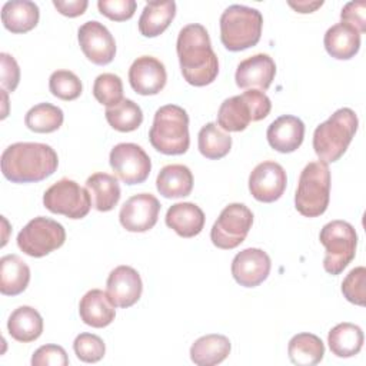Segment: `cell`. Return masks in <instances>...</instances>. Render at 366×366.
I'll list each match as a JSON object with an SVG mask.
<instances>
[{"mask_svg": "<svg viewBox=\"0 0 366 366\" xmlns=\"http://www.w3.org/2000/svg\"><path fill=\"white\" fill-rule=\"evenodd\" d=\"M176 51L184 80L196 87L213 83L219 74V60L204 26L192 23L177 36Z\"/></svg>", "mask_w": 366, "mask_h": 366, "instance_id": "cell-1", "label": "cell"}, {"mask_svg": "<svg viewBox=\"0 0 366 366\" xmlns=\"http://www.w3.org/2000/svg\"><path fill=\"white\" fill-rule=\"evenodd\" d=\"M1 173L13 183H36L51 176L59 166L54 149L44 143L19 142L1 153Z\"/></svg>", "mask_w": 366, "mask_h": 366, "instance_id": "cell-2", "label": "cell"}, {"mask_svg": "<svg viewBox=\"0 0 366 366\" xmlns=\"http://www.w3.org/2000/svg\"><path fill=\"white\" fill-rule=\"evenodd\" d=\"M357 126V116L349 107L336 110L326 122L320 123L313 133V149L319 160L337 162L355 137Z\"/></svg>", "mask_w": 366, "mask_h": 366, "instance_id": "cell-3", "label": "cell"}, {"mask_svg": "<svg viewBox=\"0 0 366 366\" xmlns=\"http://www.w3.org/2000/svg\"><path fill=\"white\" fill-rule=\"evenodd\" d=\"M149 140L163 154L174 156L186 153L190 144L187 112L177 104L159 107L149 130Z\"/></svg>", "mask_w": 366, "mask_h": 366, "instance_id": "cell-4", "label": "cell"}, {"mask_svg": "<svg viewBox=\"0 0 366 366\" xmlns=\"http://www.w3.org/2000/svg\"><path fill=\"white\" fill-rule=\"evenodd\" d=\"M263 16L243 4L229 6L220 16V41L230 51H240L259 43Z\"/></svg>", "mask_w": 366, "mask_h": 366, "instance_id": "cell-5", "label": "cell"}, {"mask_svg": "<svg viewBox=\"0 0 366 366\" xmlns=\"http://www.w3.org/2000/svg\"><path fill=\"white\" fill-rule=\"evenodd\" d=\"M330 200V170L327 163L317 160L305 166L299 176L295 207L305 217L323 214Z\"/></svg>", "mask_w": 366, "mask_h": 366, "instance_id": "cell-6", "label": "cell"}, {"mask_svg": "<svg viewBox=\"0 0 366 366\" xmlns=\"http://www.w3.org/2000/svg\"><path fill=\"white\" fill-rule=\"evenodd\" d=\"M272 102L264 92L247 89L239 96H232L220 104L217 110V126L226 132H242L250 122L267 117Z\"/></svg>", "mask_w": 366, "mask_h": 366, "instance_id": "cell-7", "label": "cell"}, {"mask_svg": "<svg viewBox=\"0 0 366 366\" xmlns=\"http://www.w3.org/2000/svg\"><path fill=\"white\" fill-rule=\"evenodd\" d=\"M319 240L326 249L323 269L329 274H340L356 254L357 234L355 227L345 220H332L322 227Z\"/></svg>", "mask_w": 366, "mask_h": 366, "instance_id": "cell-8", "label": "cell"}, {"mask_svg": "<svg viewBox=\"0 0 366 366\" xmlns=\"http://www.w3.org/2000/svg\"><path fill=\"white\" fill-rule=\"evenodd\" d=\"M66 230L59 222L39 216L31 219L17 234L19 249L31 257H43L63 246Z\"/></svg>", "mask_w": 366, "mask_h": 366, "instance_id": "cell-9", "label": "cell"}, {"mask_svg": "<svg viewBox=\"0 0 366 366\" xmlns=\"http://www.w3.org/2000/svg\"><path fill=\"white\" fill-rule=\"evenodd\" d=\"M43 204L51 213L69 219H83L92 209V199L89 190L77 182L61 179L44 192Z\"/></svg>", "mask_w": 366, "mask_h": 366, "instance_id": "cell-10", "label": "cell"}, {"mask_svg": "<svg viewBox=\"0 0 366 366\" xmlns=\"http://www.w3.org/2000/svg\"><path fill=\"white\" fill-rule=\"evenodd\" d=\"M252 224V210L243 203H230L220 212L217 220L212 226V243L219 249H234L244 242Z\"/></svg>", "mask_w": 366, "mask_h": 366, "instance_id": "cell-11", "label": "cell"}, {"mask_svg": "<svg viewBox=\"0 0 366 366\" xmlns=\"http://www.w3.org/2000/svg\"><path fill=\"white\" fill-rule=\"evenodd\" d=\"M114 174L126 184L143 183L152 170V160L144 149L136 143H119L109 156Z\"/></svg>", "mask_w": 366, "mask_h": 366, "instance_id": "cell-12", "label": "cell"}, {"mask_svg": "<svg viewBox=\"0 0 366 366\" xmlns=\"http://www.w3.org/2000/svg\"><path fill=\"white\" fill-rule=\"evenodd\" d=\"M77 39L84 56L97 66L109 64L116 54V41L104 24L90 20L79 27Z\"/></svg>", "mask_w": 366, "mask_h": 366, "instance_id": "cell-13", "label": "cell"}, {"mask_svg": "<svg viewBox=\"0 0 366 366\" xmlns=\"http://www.w3.org/2000/svg\"><path fill=\"white\" fill-rule=\"evenodd\" d=\"M160 213V203L152 193H139L129 197L119 213L120 224L133 233H143L154 227Z\"/></svg>", "mask_w": 366, "mask_h": 366, "instance_id": "cell-14", "label": "cell"}, {"mask_svg": "<svg viewBox=\"0 0 366 366\" xmlns=\"http://www.w3.org/2000/svg\"><path fill=\"white\" fill-rule=\"evenodd\" d=\"M286 172L273 162L266 160L259 163L249 176V190L252 196L263 203H273L282 197L286 190Z\"/></svg>", "mask_w": 366, "mask_h": 366, "instance_id": "cell-15", "label": "cell"}, {"mask_svg": "<svg viewBox=\"0 0 366 366\" xmlns=\"http://www.w3.org/2000/svg\"><path fill=\"white\" fill-rule=\"evenodd\" d=\"M270 267L272 262L264 250L247 247L233 257L232 276L243 287H256L267 279Z\"/></svg>", "mask_w": 366, "mask_h": 366, "instance_id": "cell-16", "label": "cell"}, {"mask_svg": "<svg viewBox=\"0 0 366 366\" xmlns=\"http://www.w3.org/2000/svg\"><path fill=\"white\" fill-rule=\"evenodd\" d=\"M167 81L164 64L153 56L137 57L129 69V83L142 96L157 94Z\"/></svg>", "mask_w": 366, "mask_h": 366, "instance_id": "cell-17", "label": "cell"}, {"mask_svg": "<svg viewBox=\"0 0 366 366\" xmlns=\"http://www.w3.org/2000/svg\"><path fill=\"white\" fill-rule=\"evenodd\" d=\"M106 292L116 307H130L142 296V277L139 272L132 266H117L110 272L107 277Z\"/></svg>", "mask_w": 366, "mask_h": 366, "instance_id": "cell-18", "label": "cell"}, {"mask_svg": "<svg viewBox=\"0 0 366 366\" xmlns=\"http://www.w3.org/2000/svg\"><path fill=\"white\" fill-rule=\"evenodd\" d=\"M274 60L264 53L253 54L237 64L234 80L240 89L267 90L274 80Z\"/></svg>", "mask_w": 366, "mask_h": 366, "instance_id": "cell-19", "label": "cell"}, {"mask_svg": "<svg viewBox=\"0 0 366 366\" xmlns=\"http://www.w3.org/2000/svg\"><path fill=\"white\" fill-rule=\"evenodd\" d=\"M266 137L273 150L292 153L303 143L305 123L296 116L283 114L269 124Z\"/></svg>", "mask_w": 366, "mask_h": 366, "instance_id": "cell-20", "label": "cell"}, {"mask_svg": "<svg viewBox=\"0 0 366 366\" xmlns=\"http://www.w3.org/2000/svg\"><path fill=\"white\" fill-rule=\"evenodd\" d=\"M116 306L110 300L107 292L100 289L89 290L79 303V315L87 326L102 329L109 326L116 316Z\"/></svg>", "mask_w": 366, "mask_h": 366, "instance_id": "cell-21", "label": "cell"}, {"mask_svg": "<svg viewBox=\"0 0 366 366\" xmlns=\"http://www.w3.org/2000/svg\"><path fill=\"white\" fill-rule=\"evenodd\" d=\"M166 224L182 237H194L204 227L203 210L190 202L174 203L166 213Z\"/></svg>", "mask_w": 366, "mask_h": 366, "instance_id": "cell-22", "label": "cell"}, {"mask_svg": "<svg viewBox=\"0 0 366 366\" xmlns=\"http://www.w3.org/2000/svg\"><path fill=\"white\" fill-rule=\"evenodd\" d=\"M326 51L337 60H349L360 49V33L347 23H336L327 29L323 37Z\"/></svg>", "mask_w": 366, "mask_h": 366, "instance_id": "cell-23", "label": "cell"}, {"mask_svg": "<svg viewBox=\"0 0 366 366\" xmlns=\"http://www.w3.org/2000/svg\"><path fill=\"white\" fill-rule=\"evenodd\" d=\"M156 187L166 199L186 197L193 189V174L184 164H167L160 169Z\"/></svg>", "mask_w": 366, "mask_h": 366, "instance_id": "cell-24", "label": "cell"}, {"mask_svg": "<svg viewBox=\"0 0 366 366\" xmlns=\"http://www.w3.org/2000/svg\"><path fill=\"white\" fill-rule=\"evenodd\" d=\"M40 11L34 1L11 0L1 7L3 26L11 33H27L39 23Z\"/></svg>", "mask_w": 366, "mask_h": 366, "instance_id": "cell-25", "label": "cell"}, {"mask_svg": "<svg viewBox=\"0 0 366 366\" xmlns=\"http://www.w3.org/2000/svg\"><path fill=\"white\" fill-rule=\"evenodd\" d=\"M176 16V3L166 1H147L139 17V31L144 37H156L162 34Z\"/></svg>", "mask_w": 366, "mask_h": 366, "instance_id": "cell-26", "label": "cell"}, {"mask_svg": "<svg viewBox=\"0 0 366 366\" xmlns=\"http://www.w3.org/2000/svg\"><path fill=\"white\" fill-rule=\"evenodd\" d=\"M86 189L89 190L92 206L99 212L112 210L120 200V186L113 174L97 172L87 177Z\"/></svg>", "mask_w": 366, "mask_h": 366, "instance_id": "cell-27", "label": "cell"}, {"mask_svg": "<svg viewBox=\"0 0 366 366\" xmlns=\"http://www.w3.org/2000/svg\"><path fill=\"white\" fill-rule=\"evenodd\" d=\"M30 282V269L17 254H6L0 259V292L4 296H17L26 290Z\"/></svg>", "mask_w": 366, "mask_h": 366, "instance_id": "cell-28", "label": "cell"}, {"mask_svg": "<svg viewBox=\"0 0 366 366\" xmlns=\"http://www.w3.org/2000/svg\"><path fill=\"white\" fill-rule=\"evenodd\" d=\"M230 350L229 337L212 333L194 340L190 347V359L199 366H214L222 363L230 355Z\"/></svg>", "mask_w": 366, "mask_h": 366, "instance_id": "cell-29", "label": "cell"}, {"mask_svg": "<svg viewBox=\"0 0 366 366\" xmlns=\"http://www.w3.org/2000/svg\"><path fill=\"white\" fill-rule=\"evenodd\" d=\"M9 335L21 343H29L43 333V317L31 306H20L11 312L7 320Z\"/></svg>", "mask_w": 366, "mask_h": 366, "instance_id": "cell-30", "label": "cell"}, {"mask_svg": "<svg viewBox=\"0 0 366 366\" xmlns=\"http://www.w3.org/2000/svg\"><path fill=\"white\" fill-rule=\"evenodd\" d=\"M365 335L357 325L343 322L330 329L327 343L330 352L337 357H352L363 347Z\"/></svg>", "mask_w": 366, "mask_h": 366, "instance_id": "cell-31", "label": "cell"}, {"mask_svg": "<svg viewBox=\"0 0 366 366\" xmlns=\"http://www.w3.org/2000/svg\"><path fill=\"white\" fill-rule=\"evenodd\" d=\"M287 355L293 365L313 366L323 359L325 345L322 339L313 333H297L289 340Z\"/></svg>", "mask_w": 366, "mask_h": 366, "instance_id": "cell-32", "label": "cell"}, {"mask_svg": "<svg viewBox=\"0 0 366 366\" xmlns=\"http://www.w3.org/2000/svg\"><path fill=\"white\" fill-rule=\"evenodd\" d=\"M199 152L210 160L224 157L232 149V137L224 133L216 123L204 124L197 134Z\"/></svg>", "mask_w": 366, "mask_h": 366, "instance_id": "cell-33", "label": "cell"}, {"mask_svg": "<svg viewBox=\"0 0 366 366\" xmlns=\"http://www.w3.org/2000/svg\"><path fill=\"white\" fill-rule=\"evenodd\" d=\"M64 120L63 110L51 103H39L24 116V124L34 133L56 132Z\"/></svg>", "mask_w": 366, "mask_h": 366, "instance_id": "cell-34", "label": "cell"}, {"mask_svg": "<svg viewBox=\"0 0 366 366\" xmlns=\"http://www.w3.org/2000/svg\"><path fill=\"white\" fill-rule=\"evenodd\" d=\"M107 123L117 132L129 133L136 130L143 122V112L137 103L130 99H123L113 107H106Z\"/></svg>", "mask_w": 366, "mask_h": 366, "instance_id": "cell-35", "label": "cell"}, {"mask_svg": "<svg viewBox=\"0 0 366 366\" xmlns=\"http://www.w3.org/2000/svg\"><path fill=\"white\" fill-rule=\"evenodd\" d=\"M93 96L106 107H113L123 100V83L117 74L103 73L94 79Z\"/></svg>", "mask_w": 366, "mask_h": 366, "instance_id": "cell-36", "label": "cell"}, {"mask_svg": "<svg viewBox=\"0 0 366 366\" xmlns=\"http://www.w3.org/2000/svg\"><path fill=\"white\" fill-rule=\"evenodd\" d=\"M49 89L60 100H76L83 90L80 79L70 70H56L50 74Z\"/></svg>", "mask_w": 366, "mask_h": 366, "instance_id": "cell-37", "label": "cell"}, {"mask_svg": "<svg viewBox=\"0 0 366 366\" xmlns=\"http://www.w3.org/2000/svg\"><path fill=\"white\" fill-rule=\"evenodd\" d=\"M73 350L81 362L96 363L103 359L106 353V345L97 335L80 333L73 342Z\"/></svg>", "mask_w": 366, "mask_h": 366, "instance_id": "cell-38", "label": "cell"}, {"mask_svg": "<svg viewBox=\"0 0 366 366\" xmlns=\"http://www.w3.org/2000/svg\"><path fill=\"white\" fill-rule=\"evenodd\" d=\"M365 285H366V269L363 266H357L352 269L343 279L342 293L347 302L357 306H365V299H366Z\"/></svg>", "mask_w": 366, "mask_h": 366, "instance_id": "cell-39", "label": "cell"}, {"mask_svg": "<svg viewBox=\"0 0 366 366\" xmlns=\"http://www.w3.org/2000/svg\"><path fill=\"white\" fill-rule=\"evenodd\" d=\"M137 3L134 0H99V11L110 20L124 21L133 17Z\"/></svg>", "mask_w": 366, "mask_h": 366, "instance_id": "cell-40", "label": "cell"}, {"mask_svg": "<svg viewBox=\"0 0 366 366\" xmlns=\"http://www.w3.org/2000/svg\"><path fill=\"white\" fill-rule=\"evenodd\" d=\"M33 366H66L69 357L66 350L59 345H43L31 356Z\"/></svg>", "mask_w": 366, "mask_h": 366, "instance_id": "cell-41", "label": "cell"}, {"mask_svg": "<svg viewBox=\"0 0 366 366\" xmlns=\"http://www.w3.org/2000/svg\"><path fill=\"white\" fill-rule=\"evenodd\" d=\"M0 76L1 87L6 92H14L20 81V67L13 56L9 53H0Z\"/></svg>", "mask_w": 366, "mask_h": 366, "instance_id": "cell-42", "label": "cell"}, {"mask_svg": "<svg viewBox=\"0 0 366 366\" xmlns=\"http://www.w3.org/2000/svg\"><path fill=\"white\" fill-rule=\"evenodd\" d=\"M366 1H349L343 6L340 11V19L343 23L350 24L355 27L360 34L366 31Z\"/></svg>", "mask_w": 366, "mask_h": 366, "instance_id": "cell-43", "label": "cell"}, {"mask_svg": "<svg viewBox=\"0 0 366 366\" xmlns=\"http://www.w3.org/2000/svg\"><path fill=\"white\" fill-rule=\"evenodd\" d=\"M53 6L57 9V11L66 17H77L81 16L87 6V0H53Z\"/></svg>", "mask_w": 366, "mask_h": 366, "instance_id": "cell-44", "label": "cell"}, {"mask_svg": "<svg viewBox=\"0 0 366 366\" xmlns=\"http://www.w3.org/2000/svg\"><path fill=\"white\" fill-rule=\"evenodd\" d=\"M287 4L290 7H293L297 13H313L315 10H317L319 7L323 6L322 0H300V1H292L289 0Z\"/></svg>", "mask_w": 366, "mask_h": 366, "instance_id": "cell-45", "label": "cell"}]
</instances>
